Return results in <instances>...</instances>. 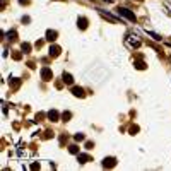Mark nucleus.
I'll return each mask as SVG.
<instances>
[{
  "instance_id": "obj_9",
  "label": "nucleus",
  "mask_w": 171,
  "mask_h": 171,
  "mask_svg": "<svg viewBox=\"0 0 171 171\" xmlns=\"http://www.w3.org/2000/svg\"><path fill=\"white\" fill-rule=\"evenodd\" d=\"M77 159H79V162H81V164H84V162H87L91 158L87 156V154H77Z\"/></svg>"
},
{
  "instance_id": "obj_17",
  "label": "nucleus",
  "mask_w": 171,
  "mask_h": 171,
  "mask_svg": "<svg viewBox=\"0 0 171 171\" xmlns=\"http://www.w3.org/2000/svg\"><path fill=\"white\" fill-rule=\"evenodd\" d=\"M14 36H16V31H10V33H9V38L14 39Z\"/></svg>"
},
{
  "instance_id": "obj_15",
  "label": "nucleus",
  "mask_w": 171,
  "mask_h": 171,
  "mask_svg": "<svg viewBox=\"0 0 171 171\" xmlns=\"http://www.w3.org/2000/svg\"><path fill=\"white\" fill-rule=\"evenodd\" d=\"M29 45H27V43H24V45H22V50H24V51H29Z\"/></svg>"
},
{
  "instance_id": "obj_4",
  "label": "nucleus",
  "mask_w": 171,
  "mask_h": 171,
  "mask_svg": "<svg viewBox=\"0 0 171 171\" xmlns=\"http://www.w3.org/2000/svg\"><path fill=\"white\" fill-rule=\"evenodd\" d=\"M41 77H43V81H51V77H53V74H51L50 68H41Z\"/></svg>"
},
{
  "instance_id": "obj_19",
  "label": "nucleus",
  "mask_w": 171,
  "mask_h": 171,
  "mask_svg": "<svg viewBox=\"0 0 171 171\" xmlns=\"http://www.w3.org/2000/svg\"><path fill=\"white\" fill-rule=\"evenodd\" d=\"M104 2H115V0H104Z\"/></svg>"
},
{
  "instance_id": "obj_11",
  "label": "nucleus",
  "mask_w": 171,
  "mask_h": 171,
  "mask_svg": "<svg viewBox=\"0 0 171 171\" xmlns=\"http://www.w3.org/2000/svg\"><path fill=\"white\" fill-rule=\"evenodd\" d=\"M62 77H64V82H65V84H72V82H74V79H72V75H70V74H65L64 72V75H62Z\"/></svg>"
},
{
  "instance_id": "obj_2",
  "label": "nucleus",
  "mask_w": 171,
  "mask_h": 171,
  "mask_svg": "<svg viewBox=\"0 0 171 171\" xmlns=\"http://www.w3.org/2000/svg\"><path fill=\"white\" fill-rule=\"evenodd\" d=\"M116 10H118V16H123V17H127L128 21H132V22H135V14L133 12H130V10H128V9H123V7H120V9H116Z\"/></svg>"
},
{
  "instance_id": "obj_6",
  "label": "nucleus",
  "mask_w": 171,
  "mask_h": 171,
  "mask_svg": "<svg viewBox=\"0 0 171 171\" xmlns=\"http://www.w3.org/2000/svg\"><path fill=\"white\" fill-rule=\"evenodd\" d=\"M48 118H50L51 122H58V111H55V110L48 111Z\"/></svg>"
},
{
  "instance_id": "obj_16",
  "label": "nucleus",
  "mask_w": 171,
  "mask_h": 171,
  "mask_svg": "<svg viewBox=\"0 0 171 171\" xmlns=\"http://www.w3.org/2000/svg\"><path fill=\"white\" fill-rule=\"evenodd\" d=\"M68 118H70V113L67 111V113H64V120H68Z\"/></svg>"
},
{
  "instance_id": "obj_13",
  "label": "nucleus",
  "mask_w": 171,
  "mask_h": 171,
  "mask_svg": "<svg viewBox=\"0 0 171 171\" xmlns=\"http://www.w3.org/2000/svg\"><path fill=\"white\" fill-rule=\"evenodd\" d=\"M68 151H70V154H79V147H77V145H70Z\"/></svg>"
},
{
  "instance_id": "obj_12",
  "label": "nucleus",
  "mask_w": 171,
  "mask_h": 171,
  "mask_svg": "<svg viewBox=\"0 0 171 171\" xmlns=\"http://www.w3.org/2000/svg\"><path fill=\"white\" fill-rule=\"evenodd\" d=\"M133 65H135V68H139V70H142V68H145V64L142 62V60H137V62H133Z\"/></svg>"
},
{
  "instance_id": "obj_18",
  "label": "nucleus",
  "mask_w": 171,
  "mask_h": 171,
  "mask_svg": "<svg viewBox=\"0 0 171 171\" xmlns=\"http://www.w3.org/2000/svg\"><path fill=\"white\" fill-rule=\"evenodd\" d=\"M166 7H168V14H169V16H171V5L168 4V2H166Z\"/></svg>"
},
{
  "instance_id": "obj_7",
  "label": "nucleus",
  "mask_w": 171,
  "mask_h": 171,
  "mask_svg": "<svg viewBox=\"0 0 171 171\" xmlns=\"http://www.w3.org/2000/svg\"><path fill=\"white\" fill-rule=\"evenodd\" d=\"M77 26H79L81 29H86V27H87V19H86V17H79V21H77Z\"/></svg>"
},
{
  "instance_id": "obj_8",
  "label": "nucleus",
  "mask_w": 171,
  "mask_h": 171,
  "mask_svg": "<svg viewBox=\"0 0 171 171\" xmlns=\"http://www.w3.org/2000/svg\"><path fill=\"white\" fill-rule=\"evenodd\" d=\"M46 39H48V41H53V39H56V31L48 29L46 31Z\"/></svg>"
},
{
  "instance_id": "obj_5",
  "label": "nucleus",
  "mask_w": 171,
  "mask_h": 171,
  "mask_svg": "<svg viewBox=\"0 0 171 171\" xmlns=\"http://www.w3.org/2000/svg\"><path fill=\"white\" fill-rule=\"evenodd\" d=\"M72 94H74V96H77V98H84V89H82V87H74Z\"/></svg>"
},
{
  "instance_id": "obj_14",
  "label": "nucleus",
  "mask_w": 171,
  "mask_h": 171,
  "mask_svg": "<svg viewBox=\"0 0 171 171\" xmlns=\"http://www.w3.org/2000/svg\"><path fill=\"white\" fill-rule=\"evenodd\" d=\"M74 139H75V140H84V133H75Z\"/></svg>"
},
{
  "instance_id": "obj_1",
  "label": "nucleus",
  "mask_w": 171,
  "mask_h": 171,
  "mask_svg": "<svg viewBox=\"0 0 171 171\" xmlns=\"http://www.w3.org/2000/svg\"><path fill=\"white\" fill-rule=\"evenodd\" d=\"M140 45H142V41L137 34H128L127 38H125V46H127L128 50H137Z\"/></svg>"
},
{
  "instance_id": "obj_3",
  "label": "nucleus",
  "mask_w": 171,
  "mask_h": 171,
  "mask_svg": "<svg viewBox=\"0 0 171 171\" xmlns=\"http://www.w3.org/2000/svg\"><path fill=\"white\" fill-rule=\"evenodd\" d=\"M103 166H104V168H115L116 166V159L115 158H104Z\"/></svg>"
},
{
  "instance_id": "obj_10",
  "label": "nucleus",
  "mask_w": 171,
  "mask_h": 171,
  "mask_svg": "<svg viewBox=\"0 0 171 171\" xmlns=\"http://www.w3.org/2000/svg\"><path fill=\"white\" fill-rule=\"evenodd\" d=\"M48 51H50L51 56H58L60 55V46H50V50H48Z\"/></svg>"
}]
</instances>
